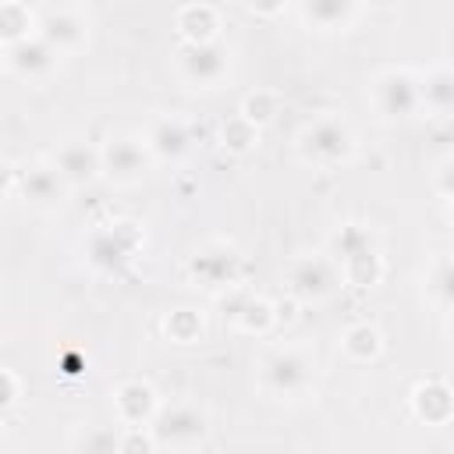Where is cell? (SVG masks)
Returning a JSON list of instances; mask_svg holds the SVG:
<instances>
[{
	"label": "cell",
	"instance_id": "11",
	"mask_svg": "<svg viewBox=\"0 0 454 454\" xmlns=\"http://www.w3.org/2000/svg\"><path fill=\"white\" fill-rule=\"evenodd\" d=\"M18 188H21V195H25L28 202L50 206V202H60V195H64V177H60L53 167L35 163V167H25V170L18 174Z\"/></svg>",
	"mask_w": 454,
	"mask_h": 454
},
{
	"label": "cell",
	"instance_id": "7",
	"mask_svg": "<svg viewBox=\"0 0 454 454\" xmlns=\"http://www.w3.org/2000/svg\"><path fill=\"white\" fill-rule=\"evenodd\" d=\"M85 35V21L71 7H43L39 11V39H46L57 53L67 46H78Z\"/></svg>",
	"mask_w": 454,
	"mask_h": 454
},
{
	"label": "cell",
	"instance_id": "22",
	"mask_svg": "<svg viewBox=\"0 0 454 454\" xmlns=\"http://www.w3.org/2000/svg\"><path fill=\"white\" fill-rule=\"evenodd\" d=\"M433 287H436L440 301H447V259H443V262L436 266V284H433Z\"/></svg>",
	"mask_w": 454,
	"mask_h": 454
},
{
	"label": "cell",
	"instance_id": "6",
	"mask_svg": "<svg viewBox=\"0 0 454 454\" xmlns=\"http://www.w3.org/2000/svg\"><path fill=\"white\" fill-rule=\"evenodd\" d=\"M376 103L387 117H408L419 110V82L408 71H387L376 82Z\"/></svg>",
	"mask_w": 454,
	"mask_h": 454
},
{
	"label": "cell",
	"instance_id": "14",
	"mask_svg": "<svg viewBox=\"0 0 454 454\" xmlns=\"http://www.w3.org/2000/svg\"><path fill=\"white\" fill-rule=\"evenodd\" d=\"M188 128H184V121H177V117H163V121H156L153 124V131H149V149L156 153V156H163V160H170V156H181L184 149H188Z\"/></svg>",
	"mask_w": 454,
	"mask_h": 454
},
{
	"label": "cell",
	"instance_id": "15",
	"mask_svg": "<svg viewBox=\"0 0 454 454\" xmlns=\"http://www.w3.org/2000/svg\"><path fill=\"white\" fill-rule=\"evenodd\" d=\"M117 411H121L124 422L138 426V422L149 419V411H153V390H149L145 383H124V387L117 390Z\"/></svg>",
	"mask_w": 454,
	"mask_h": 454
},
{
	"label": "cell",
	"instance_id": "5",
	"mask_svg": "<svg viewBox=\"0 0 454 454\" xmlns=\"http://www.w3.org/2000/svg\"><path fill=\"white\" fill-rule=\"evenodd\" d=\"M138 248V234L131 231V223H114L106 231H96L92 241H89V259L99 266V270H121L131 252Z\"/></svg>",
	"mask_w": 454,
	"mask_h": 454
},
{
	"label": "cell",
	"instance_id": "16",
	"mask_svg": "<svg viewBox=\"0 0 454 454\" xmlns=\"http://www.w3.org/2000/svg\"><path fill=\"white\" fill-rule=\"evenodd\" d=\"M301 11L316 28H344L348 18L355 14V4H348V0H316V4H305Z\"/></svg>",
	"mask_w": 454,
	"mask_h": 454
},
{
	"label": "cell",
	"instance_id": "18",
	"mask_svg": "<svg viewBox=\"0 0 454 454\" xmlns=\"http://www.w3.org/2000/svg\"><path fill=\"white\" fill-rule=\"evenodd\" d=\"M82 450L85 454H121V436L106 426H92L82 436Z\"/></svg>",
	"mask_w": 454,
	"mask_h": 454
},
{
	"label": "cell",
	"instance_id": "3",
	"mask_svg": "<svg viewBox=\"0 0 454 454\" xmlns=\"http://www.w3.org/2000/svg\"><path fill=\"white\" fill-rule=\"evenodd\" d=\"M181 74L195 85H213L227 74V50L216 39L206 43H184L181 50Z\"/></svg>",
	"mask_w": 454,
	"mask_h": 454
},
{
	"label": "cell",
	"instance_id": "1",
	"mask_svg": "<svg viewBox=\"0 0 454 454\" xmlns=\"http://www.w3.org/2000/svg\"><path fill=\"white\" fill-rule=\"evenodd\" d=\"M351 153V131L337 117H319L301 131V156L316 163H337Z\"/></svg>",
	"mask_w": 454,
	"mask_h": 454
},
{
	"label": "cell",
	"instance_id": "12",
	"mask_svg": "<svg viewBox=\"0 0 454 454\" xmlns=\"http://www.w3.org/2000/svg\"><path fill=\"white\" fill-rule=\"evenodd\" d=\"M234 266H238V255L231 248H206L192 259V273L206 284V287H220V284H231L234 280Z\"/></svg>",
	"mask_w": 454,
	"mask_h": 454
},
{
	"label": "cell",
	"instance_id": "21",
	"mask_svg": "<svg viewBox=\"0 0 454 454\" xmlns=\"http://www.w3.org/2000/svg\"><path fill=\"white\" fill-rule=\"evenodd\" d=\"M14 401V380L7 372H0V408H7Z\"/></svg>",
	"mask_w": 454,
	"mask_h": 454
},
{
	"label": "cell",
	"instance_id": "8",
	"mask_svg": "<svg viewBox=\"0 0 454 454\" xmlns=\"http://www.w3.org/2000/svg\"><path fill=\"white\" fill-rule=\"evenodd\" d=\"M206 433V415L192 404H170L156 419V436L163 443H192Z\"/></svg>",
	"mask_w": 454,
	"mask_h": 454
},
{
	"label": "cell",
	"instance_id": "4",
	"mask_svg": "<svg viewBox=\"0 0 454 454\" xmlns=\"http://www.w3.org/2000/svg\"><path fill=\"white\" fill-rule=\"evenodd\" d=\"M145 163H149V153L131 135L110 138L106 149L99 153V170H106L114 181H135L138 174H145Z\"/></svg>",
	"mask_w": 454,
	"mask_h": 454
},
{
	"label": "cell",
	"instance_id": "17",
	"mask_svg": "<svg viewBox=\"0 0 454 454\" xmlns=\"http://www.w3.org/2000/svg\"><path fill=\"white\" fill-rule=\"evenodd\" d=\"M450 71L447 67H436L433 74H426V82H419V99H426V106L433 110H450V99H454V85H450Z\"/></svg>",
	"mask_w": 454,
	"mask_h": 454
},
{
	"label": "cell",
	"instance_id": "20",
	"mask_svg": "<svg viewBox=\"0 0 454 454\" xmlns=\"http://www.w3.org/2000/svg\"><path fill=\"white\" fill-rule=\"evenodd\" d=\"M121 454H149V440L138 429H131L121 436Z\"/></svg>",
	"mask_w": 454,
	"mask_h": 454
},
{
	"label": "cell",
	"instance_id": "10",
	"mask_svg": "<svg viewBox=\"0 0 454 454\" xmlns=\"http://www.w3.org/2000/svg\"><path fill=\"white\" fill-rule=\"evenodd\" d=\"M7 60H11L14 71H21V74H28V78H39V74H46V71L57 64V50H53L46 39H39V35H25L21 43L11 46Z\"/></svg>",
	"mask_w": 454,
	"mask_h": 454
},
{
	"label": "cell",
	"instance_id": "2",
	"mask_svg": "<svg viewBox=\"0 0 454 454\" xmlns=\"http://www.w3.org/2000/svg\"><path fill=\"white\" fill-rule=\"evenodd\" d=\"M262 383L273 390V394H301L309 383H312V365L298 355V351H273L266 362H262Z\"/></svg>",
	"mask_w": 454,
	"mask_h": 454
},
{
	"label": "cell",
	"instance_id": "19",
	"mask_svg": "<svg viewBox=\"0 0 454 454\" xmlns=\"http://www.w3.org/2000/svg\"><path fill=\"white\" fill-rule=\"evenodd\" d=\"M344 348H348V355H355V358H372V355L380 351V333H376L372 326H355V330L344 337Z\"/></svg>",
	"mask_w": 454,
	"mask_h": 454
},
{
	"label": "cell",
	"instance_id": "13",
	"mask_svg": "<svg viewBox=\"0 0 454 454\" xmlns=\"http://www.w3.org/2000/svg\"><path fill=\"white\" fill-rule=\"evenodd\" d=\"M330 284H333V273L323 259H301L291 270V287L301 298H323L330 291Z\"/></svg>",
	"mask_w": 454,
	"mask_h": 454
},
{
	"label": "cell",
	"instance_id": "9",
	"mask_svg": "<svg viewBox=\"0 0 454 454\" xmlns=\"http://www.w3.org/2000/svg\"><path fill=\"white\" fill-rule=\"evenodd\" d=\"M53 170L64 177V184H67V181H71V184L92 181L96 170H99V153H96L92 145L71 138V142H64V145L57 149V156H53Z\"/></svg>",
	"mask_w": 454,
	"mask_h": 454
}]
</instances>
